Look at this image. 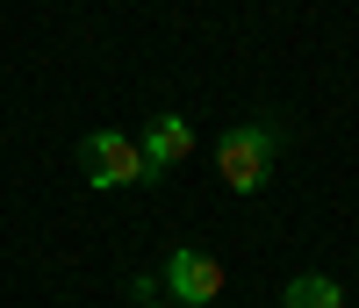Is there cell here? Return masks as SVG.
<instances>
[{"mask_svg": "<svg viewBox=\"0 0 359 308\" xmlns=\"http://www.w3.org/2000/svg\"><path fill=\"white\" fill-rule=\"evenodd\" d=\"M144 308H172V301H144Z\"/></svg>", "mask_w": 359, "mask_h": 308, "instance_id": "8992f818", "label": "cell"}, {"mask_svg": "<svg viewBox=\"0 0 359 308\" xmlns=\"http://www.w3.org/2000/svg\"><path fill=\"white\" fill-rule=\"evenodd\" d=\"M280 301H287V308H345V287L323 280V272H302V280H287Z\"/></svg>", "mask_w": 359, "mask_h": 308, "instance_id": "5b68a950", "label": "cell"}, {"mask_svg": "<svg viewBox=\"0 0 359 308\" xmlns=\"http://www.w3.org/2000/svg\"><path fill=\"white\" fill-rule=\"evenodd\" d=\"M165 294H180V301H216L223 294V265L208 258V251H194V244H180V251L165 258Z\"/></svg>", "mask_w": 359, "mask_h": 308, "instance_id": "3957f363", "label": "cell"}, {"mask_svg": "<svg viewBox=\"0 0 359 308\" xmlns=\"http://www.w3.org/2000/svg\"><path fill=\"white\" fill-rule=\"evenodd\" d=\"M273 150H280V130L273 122H237V130L216 136V172L230 194H259L273 179Z\"/></svg>", "mask_w": 359, "mask_h": 308, "instance_id": "6da1fadb", "label": "cell"}, {"mask_svg": "<svg viewBox=\"0 0 359 308\" xmlns=\"http://www.w3.org/2000/svg\"><path fill=\"white\" fill-rule=\"evenodd\" d=\"M79 172H86V187H144V179H151L137 136H123V130L86 136V144H79Z\"/></svg>", "mask_w": 359, "mask_h": 308, "instance_id": "7a4b0ae2", "label": "cell"}, {"mask_svg": "<svg viewBox=\"0 0 359 308\" xmlns=\"http://www.w3.org/2000/svg\"><path fill=\"white\" fill-rule=\"evenodd\" d=\"M137 150H144V165H151V179H158V172H172V165H187V158H194V130H187L180 115H158L151 130H144Z\"/></svg>", "mask_w": 359, "mask_h": 308, "instance_id": "277c9868", "label": "cell"}]
</instances>
